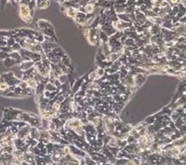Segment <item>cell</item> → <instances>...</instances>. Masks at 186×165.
<instances>
[{"label": "cell", "instance_id": "1", "mask_svg": "<svg viewBox=\"0 0 186 165\" xmlns=\"http://www.w3.org/2000/svg\"><path fill=\"white\" fill-rule=\"evenodd\" d=\"M35 10L31 9L28 5V2L25 0H20L19 2V17L24 21L25 23H31L34 16Z\"/></svg>", "mask_w": 186, "mask_h": 165}, {"label": "cell", "instance_id": "2", "mask_svg": "<svg viewBox=\"0 0 186 165\" xmlns=\"http://www.w3.org/2000/svg\"><path fill=\"white\" fill-rule=\"evenodd\" d=\"M74 20H75V22L78 24V25H80V26H85L87 24V22H88L89 18H88V16H87L86 14L83 13V12L78 11L77 17L74 19Z\"/></svg>", "mask_w": 186, "mask_h": 165}, {"label": "cell", "instance_id": "3", "mask_svg": "<svg viewBox=\"0 0 186 165\" xmlns=\"http://www.w3.org/2000/svg\"><path fill=\"white\" fill-rule=\"evenodd\" d=\"M34 64H35V62H33V61H22V62L18 65V67L21 72H25L30 70L31 68H33Z\"/></svg>", "mask_w": 186, "mask_h": 165}, {"label": "cell", "instance_id": "4", "mask_svg": "<svg viewBox=\"0 0 186 165\" xmlns=\"http://www.w3.org/2000/svg\"><path fill=\"white\" fill-rule=\"evenodd\" d=\"M64 14L66 15L68 18L70 19H74L77 17V14H78V9L73 8V7H68V8H65Z\"/></svg>", "mask_w": 186, "mask_h": 165}, {"label": "cell", "instance_id": "5", "mask_svg": "<svg viewBox=\"0 0 186 165\" xmlns=\"http://www.w3.org/2000/svg\"><path fill=\"white\" fill-rule=\"evenodd\" d=\"M36 24H37V26L39 27L40 30H43V29H47V28L53 27L52 24H51L49 21L45 20V19H39V20L36 22Z\"/></svg>", "mask_w": 186, "mask_h": 165}, {"label": "cell", "instance_id": "6", "mask_svg": "<svg viewBox=\"0 0 186 165\" xmlns=\"http://www.w3.org/2000/svg\"><path fill=\"white\" fill-rule=\"evenodd\" d=\"M29 135H30V136L32 137L33 139L38 140V141H39L40 135H41V131H40V129L38 127H31V129H30V133H29Z\"/></svg>", "mask_w": 186, "mask_h": 165}, {"label": "cell", "instance_id": "7", "mask_svg": "<svg viewBox=\"0 0 186 165\" xmlns=\"http://www.w3.org/2000/svg\"><path fill=\"white\" fill-rule=\"evenodd\" d=\"M9 88H10V87H9L8 82H7L6 80L4 79V77L1 75V76H0V94L7 91Z\"/></svg>", "mask_w": 186, "mask_h": 165}, {"label": "cell", "instance_id": "8", "mask_svg": "<svg viewBox=\"0 0 186 165\" xmlns=\"http://www.w3.org/2000/svg\"><path fill=\"white\" fill-rule=\"evenodd\" d=\"M3 63H4V66L7 67V68H10V67H14V66H18L20 63L18 62V61L14 60V59H11V58H6L5 60H3Z\"/></svg>", "mask_w": 186, "mask_h": 165}, {"label": "cell", "instance_id": "9", "mask_svg": "<svg viewBox=\"0 0 186 165\" xmlns=\"http://www.w3.org/2000/svg\"><path fill=\"white\" fill-rule=\"evenodd\" d=\"M8 57L11 58V59H14V60L18 61L19 63H21L23 61L22 57H21V55H20V53H19V51H13V52L9 53Z\"/></svg>", "mask_w": 186, "mask_h": 165}, {"label": "cell", "instance_id": "10", "mask_svg": "<svg viewBox=\"0 0 186 165\" xmlns=\"http://www.w3.org/2000/svg\"><path fill=\"white\" fill-rule=\"evenodd\" d=\"M95 72H96V80H101V78H103L106 75V70L103 69V68H101V67L96 68V69L95 70Z\"/></svg>", "mask_w": 186, "mask_h": 165}, {"label": "cell", "instance_id": "11", "mask_svg": "<svg viewBox=\"0 0 186 165\" xmlns=\"http://www.w3.org/2000/svg\"><path fill=\"white\" fill-rule=\"evenodd\" d=\"M49 5H50V0H46V1H43V2L38 3L37 8L38 9H45V8H47Z\"/></svg>", "mask_w": 186, "mask_h": 165}, {"label": "cell", "instance_id": "12", "mask_svg": "<svg viewBox=\"0 0 186 165\" xmlns=\"http://www.w3.org/2000/svg\"><path fill=\"white\" fill-rule=\"evenodd\" d=\"M11 49H12V51H19L21 49V46L19 43H15V44L11 47Z\"/></svg>", "mask_w": 186, "mask_h": 165}, {"label": "cell", "instance_id": "13", "mask_svg": "<svg viewBox=\"0 0 186 165\" xmlns=\"http://www.w3.org/2000/svg\"><path fill=\"white\" fill-rule=\"evenodd\" d=\"M8 55L7 53H4V52H1V54H0V60H5L6 58H8Z\"/></svg>", "mask_w": 186, "mask_h": 165}, {"label": "cell", "instance_id": "14", "mask_svg": "<svg viewBox=\"0 0 186 165\" xmlns=\"http://www.w3.org/2000/svg\"><path fill=\"white\" fill-rule=\"evenodd\" d=\"M125 165H136V164H135L134 160H132V159H129V161L127 162V164H125Z\"/></svg>", "mask_w": 186, "mask_h": 165}, {"label": "cell", "instance_id": "15", "mask_svg": "<svg viewBox=\"0 0 186 165\" xmlns=\"http://www.w3.org/2000/svg\"><path fill=\"white\" fill-rule=\"evenodd\" d=\"M0 54H1V50H0Z\"/></svg>", "mask_w": 186, "mask_h": 165}]
</instances>
